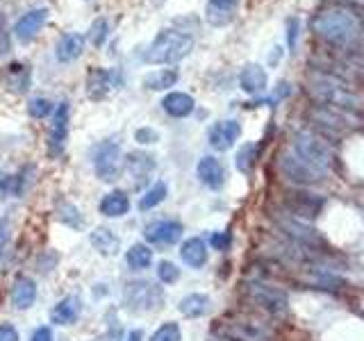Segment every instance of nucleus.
<instances>
[{
	"instance_id": "1",
	"label": "nucleus",
	"mask_w": 364,
	"mask_h": 341,
	"mask_svg": "<svg viewBox=\"0 0 364 341\" xmlns=\"http://www.w3.org/2000/svg\"><path fill=\"white\" fill-rule=\"evenodd\" d=\"M312 30L330 43L350 45L362 34V18L353 9L335 7L316 14L312 18Z\"/></svg>"
},
{
	"instance_id": "2",
	"label": "nucleus",
	"mask_w": 364,
	"mask_h": 341,
	"mask_svg": "<svg viewBox=\"0 0 364 341\" xmlns=\"http://www.w3.org/2000/svg\"><path fill=\"white\" fill-rule=\"evenodd\" d=\"M310 91H312V96L318 100V105L335 107V109L348 112V114H353L360 107L358 94H353V91L346 87L344 80L330 75L328 71L314 73L310 77Z\"/></svg>"
},
{
	"instance_id": "3",
	"label": "nucleus",
	"mask_w": 364,
	"mask_h": 341,
	"mask_svg": "<svg viewBox=\"0 0 364 341\" xmlns=\"http://www.w3.org/2000/svg\"><path fill=\"white\" fill-rule=\"evenodd\" d=\"M193 50V37L178 30H162L146 50L148 64H178Z\"/></svg>"
},
{
	"instance_id": "4",
	"label": "nucleus",
	"mask_w": 364,
	"mask_h": 341,
	"mask_svg": "<svg viewBox=\"0 0 364 341\" xmlns=\"http://www.w3.org/2000/svg\"><path fill=\"white\" fill-rule=\"evenodd\" d=\"M212 335L228 339V341H273L276 339L273 330L267 323L255 321V318H246V316L221 318V321L214 323Z\"/></svg>"
},
{
	"instance_id": "5",
	"label": "nucleus",
	"mask_w": 364,
	"mask_h": 341,
	"mask_svg": "<svg viewBox=\"0 0 364 341\" xmlns=\"http://www.w3.org/2000/svg\"><path fill=\"white\" fill-rule=\"evenodd\" d=\"M294 155L312 170H316L318 175H326L333 168V155H330L326 139L310 130L299 132L294 136Z\"/></svg>"
},
{
	"instance_id": "6",
	"label": "nucleus",
	"mask_w": 364,
	"mask_h": 341,
	"mask_svg": "<svg viewBox=\"0 0 364 341\" xmlns=\"http://www.w3.org/2000/svg\"><path fill=\"white\" fill-rule=\"evenodd\" d=\"M164 305V289L148 280H132L123 287V310L130 314H151Z\"/></svg>"
},
{
	"instance_id": "7",
	"label": "nucleus",
	"mask_w": 364,
	"mask_h": 341,
	"mask_svg": "<svg viewBox=\"0 0 364 341\" xmlns=\"http://www.w3.org/2000/svg\"><path fill=\"white\" fill-rule=\"evenodd\" d=\"M244 293H246V301L257 307V310L267 312L271 316H282L287 312V293L282 289L273 287L269 282H259V280H250L248 284H244Z\"/></svg>"
},
{
	"instance_id": "8",
	"label": "nucleus",
	"mask_w": 364,
	"mask_h": 341,
	"mask_svg": "<svg viewBox=\"0 0 364 341\" xmlns=\"http://www.w3.org/2000/svg\"><path fill=\"white\" fill-rule=\"evenodd\" d=\"M273 221H276L278 230L287 239H291V242H299L303 246H310V248H316V250L326 248L323 237L318 234L312 225H307L305 221L296 219V216H291L287 212H276V214H273Z\"/></svg>"
},
{
	"instance_id": "9",
	"label": "nucleus",
	"mask_w": 364,
	"mask_h": 341,
	"mask_svg": "<svg viewBox=\"0 0 364 341\" xmlns=\"http://www.w3.org/2000/svg\"><path fill=\"white\" fill-rule=\"evenodd\" d=\"M96 178L102 182H114L121 175V146L117 141H102L91 155Z\"/></svg>"
},
{
	"instance_id": "10",
	"label": "nucleus",
	"mask_w": 364,
	"mask_h": 341,
	"mask_svg": "<svg viewBox=\"0 0 364 341\" xmlns=\"http://www.w3.org/2000/svg\"><path fill=\"white\" fill-rule=\"evenodd\" d=\"M321 210H323V200L318 198L316 193L289 191L287 196H284V212L296 216V219H301V221L316 219Z\"/></svg>"
},
{
	"instance_id": "11",
	"label": "nucleus",
	"mask_w": 364,
	"mask_h": 341,
	"mask_svg": "<svg viewBox=\"0 0 364 341\" xmlns=\"http://www.w3.org/2000/svg\"><path fill=\"white\" fill-rule=\"evenodd\" d=\"M68 114H71V107L68 102H60L53 112V121L48 128V155L50 157H60L66 148V139H68Z\"/></svg>"
},
{
	"instance_id": "12",
	"label": "nucleus",
	"mask_w": 364,
	"mask_h": 341,
	"mask_svg": "<svg viewBox=\"0 0 364 341\" xmlns=\"http://www.w3.org/2000/svg\"><path fill=\"white\" fill-rule=\"evenodd\" d=\"M182 223L173 221V219H159V221H151L144 227V237L148 244L153 246H173L182 239Z\"/></svg>"
},
{
	"instance_id": "13",
	"label": "nucleus",
	"mask_w": 364,
	"mask_h": 341,
	"mask_svg": "<svg viewBox=\"0 0 364 341\" xmlns=\"http://www.w3.org/2000/svg\"><path fill=\"white\" fill-rule=\"evenodd\" d=\"M310 117L314 119V123L321 125V130L328 134H341L344 130H348L350 125H358V123H353L355 121L353 114L335 109V107H326V105H316Z\"/></svg>"
},
{
	"instance_id": "14",
	"label": "nucleus",
	"mask_w": 364,
	"mask_h": 341,
	"mask_svg": "<svg viewBox=\"0 0 364 341\" xmlns=\"http://www.w3.org/2000/svg\"><path fill=\"white\" fill-rule=\"evenodd\" d=\"M155 166H157L155 155L146 153V151H132V153L128 155V159H125V173L130 175L132 185H134L136 189L144 187L146 182L151 180Z\"/></svg>"
},
{
	"instance_id": "15",
	"label": "nucleus",
	"mask_w": 364,
	"mask_h": 341,
	"mask_svg": "<svg viewBox=\"0 0 364 341\" xmlns=\"http://www.w3.org/2000/svg\"><path fill=\"white\" fill-rule=\"evenodd\" d=\"M50 11L46 7H37V9H30L26 11L16 23H14V37L21 41V43H30L37 39V34L43 30L46 21H48Z\"/></svg>"
},
{
	"instance_id": "16",
	"label": "nucleus",
	"mask_w": 364,
	"mask_h": 341,
	"mask_svg": "<svg viewBox=\"0 0 364 341\" xmlns=\"http://www.w3.org/2000/svg\"><path fill=\"white\" fill-rule=\"evenodd\" d=\"M330 75H335L339 80L344 77H358L364 80V53L360 50H339L335 57Z\"/></svg>"
},
{
	"instance_id": "17",
	"label": "nucleus",
	"mask_w": 364,
	"mask_h": 341,
	"mask_svg": "<svg viewBox=\"0 0 364 341\" xmlns=\"http://www.w3.org/2000/svg\"><path fill=\"white\" fill-rule=\"evenodd\" d=\"M239 136H242V125H239L237 121H219L210 128L208 141L214 151L225 153L235 146V141L239 139Z\"/></svg>"
},
{
	"instance_id": "18",
	"label": "nucleus",
	"mask_w": 364,
	"mask_h": 341,
	"mask_svg": "<svg viewBox=\"0 0 364 341\" xmlns=\"http://www.w3.org/2000/svg\"><path fill=\"white\" fill-rule=\"evenodd\" d=\"M280 170H282L284 178L296 182V185H314V182L323 180V175H318L316 170H312L307 164H303L296 155H282Z\"/></svg>"
},
{
	"instance_id": "19",
	"label": "nucleus",
	"mask_w": 364,
	"mask_h": 341,
	"mask_svg": "<svg viewBox=\"0 0 364 341\" xmlns=\"http://www.w3.org/2000/svg\"><path fill=\"white\" fill-rule=\"evenodd\" d=\"M196 175L205 187H210L214 191H219L225 185V168L219 159L212 157V155L200 159L198 166H196Z\"/></svg>"
},
{
	"instance_id": "20",
	"label": "nucleus",
	"mask_w": 364,
	"mask_h": 341,
	"mask_svg": "<svg viewBox=\"0 0 364 341\" xmlns=\"http://www.w3.org/2000/svg\"><path fill=\"white\" fill-rule=\"evenodd\" d=\"M9 298L16 310H28L37 301V282L28 276H16L14 282H11Z\"/></svg>"
},
{
	"instance_id": "21",
	"label": "nucleus",
	"mask_w": 364,
	"mask_h": 341,
	"mask_svg": "<svg viewBox=\"0 0 364 341\" xmlns=\"http://www.w3.org/2000/svg\"><path fill=\"white\" fill-rule=\"evenodd\" d=\"M237 7H239V0H208L205 18H208L212 28H223L228 23H232Z\"/></svg>"
},
{
	"instance_id": "22",
	"label": "nucleus",
	"mask_w": 364,
	"mask_h": 341,
	"mask_svg": "<svg viewBox=\"0 0 364 341\" xmlns=\"http://www.w3.org/2000/svg\"><path fill=\"white\" fill-rule=\"evenodd\" d=\"M82 53H85V37L82 34L68 32V34H62V37L57 39V45H55L57 62H62V64L75 62Z\"/></svg>"
},
{
	"instance_id": "23",
	"label": "nucleus",
	"mask_w": 364,
	"mask_h": 341,
	"mask_svg": "<svg viewBox=\"0 0 364 341\" xmlns=\"http://www.w3.org/2000/svg\"><path fill=\"white\" fill-rule=\"evenodd\" d=\"M80 314H82V301L77 296H64V298L53 307L50 321L55 325H73Z\"/></svg>"
},
{
	"instance_id": "24",
	"label": "nucleus",
	"mask_w": 364,
	"mask_h": 341,
	"mask_svg": "<svg viewBox=\"0 0 364 341\" xmlns=\"http://www.w3.org/2000/svg\"><path fill=\"white\" fill-rule=\"evenodd\" d=\"M267 82H269V75L259 64H246L242 68V73H239V87L250 96L262 94V91L267 89Z\"/></svg>"
},
{
	"instance_id": "25",
	"label": "nucleus",
	"mask_w": 364,
	"mask_h": 341,
	"mask_svg": "<svg viewBox=\"0 0 364 341\" xmlns=\"http://www.w3.org/2000/svg\"><path fill=\"white\" fill-rule=\"evenodd\" d=\"M112 89V73L107 68L91 66L87 73V96L89 100H102Z\"/></svg>"
},
{
	"instance_id": "26",
	"label": "nucleus",
	"mask_w": 364,
	"mask_h": 341,
	"mask_svg": "<svg viewBox=\"0 0 364 341\" xmlns=\"http://www.w3.org/2000/svg\"><path fill=\"white\" fill-rule=\"evenodd\" d=\"M89 239H91V246H94L102 257H114V255H119V250H121V239L117 237V232L109 230V227H105V225L96 227V230L91 232Z\"/></svg>"
},
{
	"instance_id": "27",
	"label": "nucleus",
	"mask_w": 364,
	"mask_h": 341,
	"mask_svg": "<svg viewBox=\"0 0 364 341\" xmlns=\"http://www.w3.org/2000/svg\"><path fill=\"white\" fill-rule=\"evenodd\" d=\"M98 212L107 219H119V216H125L130 212V198L125 196L123 191H109L102 196V200L98 202Z\"/></svg>"
},
{
	"instance_id": "28",
	"label": "nucleus",
	"mask_w": 364,
	"mask_h": 341,
	"mask_svg": "<svg viewBox=\"0 0 364 341\" xmlns=\"http://www.w3.org/2000/svg\"><path fill=\"white\" fill-rule=\"evenodd\" d=\"M32 82V71L26 66V64H9L5 68V77H3V85L14 91V94H26L28 87Z\"/></svg>"
},
{
	"instance_id": "29",
	"label": "nucleus",
	"mask_w": 364,
	"mask_h": 341,
	"mask_svg": "<svg viewBox=\"0 0 364 341\" xmlns=\"http://www.w3.org/2000/svg\"><path fill=\"white\" fill-rule=\"evenodd\" d=\"M180 257H182V261H185L187 266L200 269V266L208 264V246H205V242L200 237H191V239H187L185 244H182Z\"/></svg>"
},
{
	"instance_id": "30",
	"label": "nucleus",
	"mask_w": 364,
	"mask_h": 341,
	"mask_svg": "<svg viewBox=\"0 0 364 341\" xmlns=\"http://www.w3.org/2000/svg\"><path fill=\"white\" fill-rule=\"evenodd\" d=\"M162 107H164V112L168 114V117L185 119V117H189V114L193 112L196 102H193V98L189 94H182V91H173V94L164 96Z\"/></svg>"
},
{
	"instance_id": "31",
	"label": "nucleus",
	"mask_w": 364,
	"mask_h": 341,
	"mask_svg": "<svg viewBox=\"0 0 364 341\" xmlns=\"http://www.w3.org/2000/svg\"><path fill=\"white\" fill-rule=\"evenodd\" d=\"M178 80H180L178 68H159V71H153L144 77V87L148 91H166L171 87H176Z\"/></svg>"
},
{
	"instance_id": "32",
	"label": "nucleus",
	"mask_w": 364,
	"mask_h": 341,
	"mask_svg": "<svg viewBox=\"0 0 364 341\" xmlns=\"http://www.w3.org/2000/svg\"><path fill=\"white\" fill-rule=\"evenodd\" d=\"M178 310L187 318H200L210 312V298L205 293H189L178 303Z\"/></svg>"
},
{
	"instance_id": "33",
	"label": "nucleus",
	"mask_w": 364,
	"mask_h": 341,
	"mask_svg": "<svg viewBox=\"0 0 364 341\" xmlns=\"http://www.w3.org/2000/svg\"><path fill=\"white\" fill-rule=\"evenodd\" d=\"M55 214H57V219H60L66 227H73V230H82V227H85V216H82V212H80L71 200H64V198L57 200Z\"/></svg>"
},
{
	"instance_id": "34",
	"label": "nucleus",
	"mask_w": 364,
	"mask_h": 341,
	"mask_svg": "<svg viewBox=\"0 0 364 341\" xmlns=\"http://www.w3.org/2000/svg\"><path fill=\"white\" fill-rule=\"evenodd\" d=\"M125 261L132 271H144L153 264V248L146 244H132L125 253Z\"/></svg>"
},
{
	"instance_id": "35",
	"label": "nucleus",
	"mask_w": 364,
	"mask_h": 341,
	"mask_svg": "<svg viewBox=\"0 0 364 341\" xmlns=\"http://www.w3.org/2000/svg\"><path fill=\"white\" fill-rule=\"evenodd\" d=\"M168 196V187L166 182L157 180L155 185L148 187V191L144 193V196L139 198V210L141 212H148V210H155L159 202H164V198Z\"/></svg>"
},
{
	"instance_id": "36",
	"label": "nucleus",
	"mask_w": 364,
	"mask_h": 341,
	"mask_svg": "<svg viewBox=\"0 0 364 341\" xmlns=\"http://www.w3.org/2000/svg\"><path fill=\"white\" fill-rule=\"evenodd\" d=\"M257 155H259V148L255 144H246L242 146V151L237 153V159H235V164L237 168L242 170V173H250L257 162Z\"/></svg>"
},
{
	"instance_id": "37",
	"label": "nucleus",
	"mask_w": 364,
	"mask_h": 341,
	"mask_svg": "<svg viewBox=\"0 0 364 341\" xmlns=\"http://www.w3.org/2000/svg\"><path fill=\"white\" fill-rule=\"evenodd\" d=\"M180 339H182L180 325L173 323V321H166V323H162V325L155 330L148 341H180Z\"/></svg>"
},
{
	"instance_id": "38",
	"label": "nucleus",
	"mask_w": 364,
	"mask_h": 341,
	"mask_svg": "<svg viewBox=\"0 0 364 341\" xmlns=\"http://www.w3.org/2000/svg\"><path fill=\"white\" fill-rule=\"evenodd\" d=\"M107 37H109V21L107 18H96L94 23H91L89 41L94 43L96 48H100V45L107 41Z\"/></svg>"
},
{
	"instance_id": "39",
	"label": "nucleus",
	"mask_w": 364,
	"mask_h": 341,
	"mask_svg": "<svg viewBox=\"0 0 364 341\" xmlns=\"http://www.w3.org/2000/svg\"><path fill=\"white\" fill-rule=\"evenodd\" d=\"M157 280L162 284H176L180 280V269L173 264V261L162 259L157 264Z\"/></svg>"
},
{
	"instance_id": "40",
	"label": "nucleus",
	"mask_w": 364,
	"mask_h": 341,
	"mask_svg": "<svg viewBox=\"0 0 364 341\" xmlns=\"http://www.w3.org/2000/svg\"><path fill=\"white\" fill-rule=\"evenodd\" d=\"M53 112H55V107H53V102L48 98H32L28 102V114L32 119H46Z\"/></svg>"
},
{
	"instance_id": "41",
	"label": "nucleus",
	"mask_w": 364,
	"mask_h": 341,
	"mask_svg": "<svg viewBox=\"0 0 364 341\" xmlns=\"http://www.w3.org/2000/svg\"><path fill=\"white\" fill-rule=\"evenodd\" d=\"M210 244L214 250H228L232 244V237H230V232H212Z\"/></svg>"
},
{
	"instance_id": "42",
	"label": "nucleus",
	"mask_w": 364,
	"mask_h": 341,
	"mask_svg": "<svg viewBox=\"0 0 364 341\" xmlns=\"http://www.w3.org/2000/svg\"><path fill=\"white\" fill-rule=\"evenodd\" d=\"M134 139L139 144H157L159 141V134L153 128H139L134 132Z\"/></svg>"
},
{
	"instance_id": "43",
	"label": "nucleus",
	"mask_w": 364,
	"mask_h": 341,
	"mask_svg": "<svg viewBox=\"0 0 364 341\" xmlns=\"http://www.w3.org/2000/svg\"><path fill=\"white\" fill-rule=\"evenodd\" d=\"M0 341H21L18 330L11 323H3L0 325Z\"/></svg>"
},
{
	"instance_id": "44",
	"label": "nucleus",
	"mask_w": 364,
	"mask_h": 341,
	"mask_svg": "<svg viewBox=\"0 0 364 341\" xmlns=\"http://www.w3.org/2000/svg\"><path fill=\"white\" fill-rule=\"evenodd\" d=\"M91 341H123V328H119V325H112L105 335H100V337L91 339Z\"/></svg>"
},
{
	"instance_id": "45",
	"label": "nucleus",
	"mask_w": 364,
	"mask_h": 341,
	"mask_svg": "<svg viewBox=\"0 0 364 341\" xmlns=\"http://www.w3.org/2000/svg\"><path fill=\"white\" fill-rule=\"evenodd\" d=\"M7 50H9V32H7L5 16L0 14V55H5Z\"/></svg>"
},
{
	"instance_id": "46",
	"label": "nucleus",
	"mask_w": 364,
	"mask_h": 341,
	"mask_svg": "<svg viewBox=\"0 0 364 341\" xmlns=\"http://www.w3.org/2000/svg\"><path fill=\"white\" fill-rule=\"evenodd\" d=\"M30 341H53V330L48 325H41V328H37L32 332V339Z\"/></svg>"
},
{
	"instance_id": "47",
	"label": "nucleus",
	"mask_w": 364,
	"mask_h": 341,
	"mask_svg": "<svg viewBox=\"0 0 364 341\" xmlns=\"http://www.w3.org/2000/svg\"><path fill=\"white\" fill-rule=\"evenodd\" d=\"M296 37H299V18H289V48H296Z\"/></svg>"
},
{
	"instance_id": "48",
	"label": "nucleus",
	"mask_w": 364,
	"mask_h": 341,
	"mask_svg": "<svg viewBox=\"0 0 364 341\" xmlns=\"http://www.w3.org/2000/svg\"><path fill=\"white\" fill-rule=\"evenodd\" d=\"M7 223L5 221H0V257H3L5 253V248H7Z\"/></svg>"
},
{
	"instance_id": "49",
	"label": "nucleus",
	"mask_w": 364,
	"mask_h": 341,
	"mask_svg": "<svg viewBox=\"0 0 364 341\" xmlns=\"http://www.w3.org/2000/svg\"><path fill=\"white\" fill-rule=\"evenodd\" d=\"M123 341H144V332H141V330H130Z\"/></svg>"
},
{
	"instance_id": "50",
	"label": "nucleus",
	"mask_w": 364,
	"mask_h": 341,
	"mask_svg": "<svg viewBox=\"0 0 364 341\" xmlns=\"http://www.w3.org/2000/svg\"><path fill=\"white\" fill-rule=\"evenodd\" d=\"M7 185H9V178L0 175V193H7Z\"/></svg>"
},
{
	"instance_id": "51",
	"label": "nucleus",
	"mask_w": 364,
	"mask_h": 341,
	"mask_svg": "<svg viewBox=\"0 0 364 341\" xmlns=\"http://www.w3.org/2000/svg\"><path fill=\"white\" fill-rule=\"evenodd\" d=\"M344 3H348L353 7H364V0H344Z\"/></svg>"
},
{
	"instance_id": "52",
	"label": "nucleus",
	"mask_w": 364,
	"mask_h": 341,
	"mask_svg": "<svg viewBox=\"0 0 364 341\" xmlns=\"http://www.w3.org/2000/svg\"><path fill=\"white\" fill-rule=\"evenodd\" d=\"M208 341H228V339H221V337H214V335H212V337H210Z\"/></svg>"
}]
</instances>
